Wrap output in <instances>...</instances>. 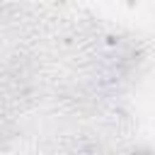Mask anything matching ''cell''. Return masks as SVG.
I'll return each mask as SVG.
<instances>
[]
</instances>
